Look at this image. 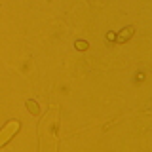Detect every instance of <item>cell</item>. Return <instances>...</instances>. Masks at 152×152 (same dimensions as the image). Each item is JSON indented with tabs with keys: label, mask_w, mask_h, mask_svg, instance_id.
<instances>
[{
	"label": "cell",
	"mask_w": 152,
	"mask_h": 152,
	"mask_svg": "<svg viewBox=\"0 0 152 152\" xmlns=\"http://www.w3.org/2000/svg\"><path fill=\"white\" fill-rule=\"evenodd\" d=\"M133 30H135L133 27H127V29H125V33H124V34H122V33H120V34L116 36V40H120V42H125V40H127V38H129V36L133 34Z\"/></svg>",
	"instance_id": "cell-1"
},
{
	"label": "cell",
	"mask_w": 152,
	"mask_h": 152,
	"mask_svg": "<svg viewBox=\"0 0 152 152\" xmlns=\"http://www.w3.org/2000/svg\"><path fill=\"white\" fill-rule=\"evenodd\" d=\"M74 46L78 48L80 51H84V50H87V42H84V40H78V42H76Z\"/></svg>",
	"instance_id": "cell-2"
},
{
	"label": "cell",
	"mask_w": 152,
	"mask_h": 152,
	"mask_svg": "<svg viewBox=\"0 0 152 152\" xmlns=\"http://www.w3.org/2000/svg\"><path fill=\"white\" fill-rule=\"evenodd\" d=\"M107 40H108V42H114V40H116V34H114V33H108V34H107Z\"/></svg>",
	"instance_id": "cell-3"
}]
</instances>
